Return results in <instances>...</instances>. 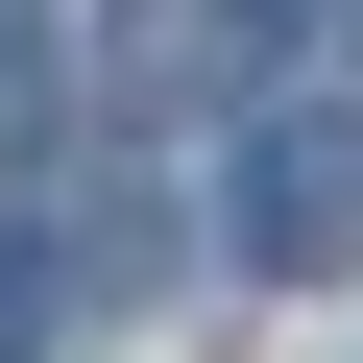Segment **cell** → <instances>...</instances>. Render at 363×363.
Segmentation results:
<instances>
[{
	"label": "cell",
	"mask_w": 363,
	"mask_h": 363,
	"mask_svg": "<svg viewBox=\"0 0 363 363\" xmlns=\"http://www.w3.org/2000/svg\"><path fill=\"white\" fill-rule=\"evenodd\" d=\"M242 267H363V121L315 97V121H242Z\"/></svg>",
	"instance_id": "obj_1"
},
{
	"label": "cell",
	"mask_w": 363,
	"mask_h": 363,
	"mask_svg": "<svg viewBox=\"0 0 363 363\" xmlns=\"http://www.w3.org/2000/svg\"><path fill=\"white\" fill-rule=\"evenodd\" d=\"M267 25H291V49H363V0H267Z\"/></svg>",
	"instance_id": "obj_4"
},
{
	"label": "cell",
	"mask_w": 363,
	"mask_h": 363,
	"mask_svg": "<svg viewBox=\"0 0 363 363\" xmlns=\"http://www.w3.org/2000/svg\"><path fill=\"white\" fill-rule=\"evenodd\" d=\"M49 291H73V267H49L25 218H0V363H25V315H49Z\"/></svg>",
	"instance_id": "obj_2"
},
{
	"label": "cell",
	"mask_w": 363,
	"mask_h": 363,
	"mask_svg": "<svg viewBox=\"0 0 363 363\" xmlns=\"http://www.w3.org/2000/svg\"><path fill=\"white\" fill-rule=\"evenodd\" d=\"M25 97H49V73H25V0H0V145H25Z\"/></svg>",
	"instance_id": "obj_3"
}]
</instances>
